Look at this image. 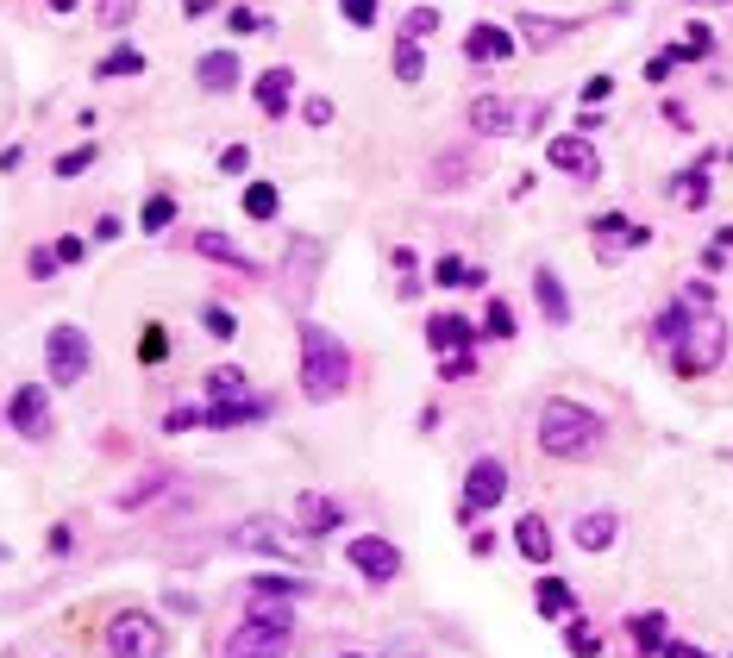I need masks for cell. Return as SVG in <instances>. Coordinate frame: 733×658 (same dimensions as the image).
Masks as SVG:
<instances>
[{
	"mask_svg": "<svg viewBox=\"0 0 733 658\" xmlns=\"http://www.w3.org/2000/svg\"><path fill=\"white\" fill-rule=\"evenodd\" d=\"M539 452L546 458H596L602 452V439H608V420L596 414V408H583V402H571V395H552L546 408H539Z\"/></svg>",
	"mask_w": 733,
	"mask_h": 658,
	"instance_id": "6da1fadb",
	"label": "cell"
},
{
	"mask_svg": "<svg viewBox=\"0 0 733 658\" xmlns=\"http://www.w3.org/2000/svg\"><path fill=\"white\" fill-rule=\"evenodd\" d=\"M351 345L339 339V333H326V326H314L307 320L301 326V395L314 408H326V402H339V395L351 389Z\"/></svg>",
	"mask_w": 733,
	"mask_h": 658,
	"instance_id": "7a4b0ae2",
	"label": "cell"
},
{
	"mask_svg": "<svg viewBox=\"0 0 733 658\" xmlns=\"http://www.w3.org/2000/svg\"><path fill=\"white\" fill-rule=\"evenodd\" d=\"M295 646V608L289 602H245V621L226 633V658H289Z\"/></svg>",
	"mask_w": 733,
	"mask_h": 658,
	"instance_id": "3957f363",
	"label": "cell"
},
{
	"mask_svg": "<svg viewBox=\"0 0 733 658\" xmlns=\"http://www.w3.org/2000/svg\"><path fill=\"white\" fill-rule=\"evenodd\" d=\"M721 358H727V320L715 308H702L690 326H683V339L671 345V370L683 376V383H696V376L721 370Z\"/></svg>",
	"mask_w": 733,
	"mask_h": 658,
	"instance_id": "277c9868",
	"label": "cell"
},
{
	"mask_svg": "<svg viewBox=\"0 0 733 658\" xmlns=\"http://www.w3.org/2000/svg\"><path fill=\"white\" fill-rule=\"evenodd\" d=\"M552 120V101H508V94H477L470 101V132L483 138H527Z\"/></svg>",
	"mask_w": 733,
	"mask_h": 658,
	"instance_id": "5b68a950",
	"label": "cell"
},
{
	"mask_svg": "<svg viewBox=\"0 0 733 658\" xmlns=\"http://www.w3.org/2000/svg\"><path fill=\"white\" fill-rule=\"evenodd\" d=\"M107 652L113 658H163L170 652V627L157 615H145V608H126V615L107 621Z\"/></svg>",
	"mask_w": 733,
	"mask_h": 658,
	"instance_id": "8992f818",
	"label": "cell"
},
{
	"mask_svg": "<svg viewBox=\"0 0 733 658\" xmlns=\"http://www.w3.org/2000/svg\"><path fill=\"white\" fill-rule=\"evenodd\" d=\"M88 364H94V345H88V333L82 326H51L44 333V376H51L57 389H76L82 376H88Z\"/></svg>",
	"mask_w": 733,
	"mask_h": 658,
	"instance_id": "52a82bcc",
	"label": "cell"
},
{
	"mask_svg": "<svg viewBox=\"0 0 733 658\" xmlns=\"http://www.w3.org/2000/svg\"><path fill=\"white\" fill-rule=\"evenodd\" d=\"M345 558H351V571H358L364 583H395L401 577V546L383 539V533H351Z\"/></svg>",
	"mask_w": 733,
	"mask_h": 658,
	"instance_id": "ba28073f",
	"label": "cell"
},
{
	"mask_svg": "<svg viewBox=\"0 0 733 658\" xmlns=\"http://www.w3.org/2000/svg\"><path fill=\"white\" fill-rule=\"evenodd\" d=\"M502 496H508V464L502 458H477V464L464 470V502H458V514H464V521H477V514L495 508Z\"/></svg>",
	"mask_w": 733,
	"mask_h": 658,
	"instance_id": "9c48e42d",
	"label": "cell"
},
{
	"mask_svg": "<svg viewBox=\"0 0 733 658\" xmlns=\"http://www.w3.org/2000/svg\"><path fill=\"white\" fill-rule=\"evenodd\" d=\"M546 163H552L558 176H571V182H596V176H602L596 138H583V132H558L552 145H546Z\"/></svg>",
	"mask_w": 733,
	"mask_h": 658,
	"instance_id": "30bf717a",
	"label": "cell"
},
{
	"mask_svg": "<svg viewBox=\"0 0 733 658\" xmlns=\"http://www.w3.org/2000/svg\"><path fill=\"white\" fill-rule=\"evenodd\" d=\"M232 539H239L245 552H264V558H282V564L307 558V539H295L289 527H276V521H245V527H232Z\"/></svg>",
	"mask_w": 733,
	"mask_h": 658,
	"instance_id": "8fae6325",
	"label": "cell"
},
{
	"mask_svg": "<svg viewBox=\"0 0 733 658\" xmlns=\"http://www.w3.org/2000/svg\"><path fill=\"white\" fill-rule=\"evenodd\" d=\"M7 420H13V433L19 439H51V395H44V383H19L13 389V402H7Z\"/></svg>",
	"mask_w": 733,
	"mask_h": 658,
	"instance_id": "7c38bea8",
	"label": "cell"
},
{
	"mask_svg": "<svg viewBox=\"0 0 733 658\" xmlns=\"http://www.w3.org/2000/svg\"><path fill=\"white\" fill-rule=\"evenodd\" d=\"M188 251L195 257H207V264H226V270H239V276H264V264L245 251V245H232L226 232H214V226H201V232H188Z\"/></svg>",
	"mask_w": 733,
	"mask_h": 658,
	"instance_id": "4fadbf2b",
	"label": "cell"
},
{
	"mask_svg": "<svg viewBox=\"0 0 733 658\" xmlns=\"http://www.w3.org/2000/svg\"><path fill=\"white\" fill-rule=\"evenodd\" d=\"M589 232H596V257H602V264H614V257L640 251V245L652 239V232H646V226H633L627 214H596V226H589Z\"/></svg>",
	"mask_w": 733,
	"mask_h": 658,
	"instance_id": "5bb4252c",
	"label": "cell"
},
{
	"mask_svg": "<svg viewBox=\"0 0 733 658\" xmlns=\"http://www.w3.org/2000/svg\"><path fill=\"white\" fill-rule=\"evenodd\" d=\"M514 51H520V38H514L508 26H489V19H483V26L464 32V57H470V63H508Z\"/></svg>",
	"mask_w": 733,
	"mask_h": 658,
	"instance_id": "9a60e30c",
	"label": "cell"
},
{
	"mask_svg": "<svg viewBox=\"0 0 733 658\" xmlns=\"http://www.w3.org/2000/svg\"><path fill=\"white\" fill-rule=\"evenodd\" d=\"M477 339H483V333H477L464 314H433V320H427V345L439 351V358H458V351H470Z\"/></svg>",
	"mask_w": 733,
	"mask_h": 658,
	"instance_id": "2e32d148",
	"label": "cell"
},
{
	"mask_svg": "<svg viewBox=\"0 0 733 658\" xmlns=\"http://www.w3.org/2000/svg\"><path fill=\"white\" fill-rule=\"evenodd\" d=\"M195 82H201L207 94H232V88L245 82L239 51H207V57H195Z\"/></svg>",
	"mask_w": 733,
	"mask_h": 658,
	"instance_id": "e0dca14e",
	"label": "cell"
},
{
	"mask_svg": "<svg viewBox=\"0 0 733 658\" xmlns=\"http://www.w3.org/2000/svg\"><path fill=\"white\" fill-rule=\"evenodd\" d=\"M333 527H345V508L333 496H320V489L295 496V533H333Z\"/></svg>",
	"mask_w": 733,
	"mask_h": 658,
	"instance_id": "ac0fdd59",
	"label": "cell"
},
{
	"mask_svg": "<svg viewBox=\"0 0 733 658\" xmlns=\"http://www.w3.org/2000/svg\"><path fill=\"white\" fill-rule=\"evenodd\" d=\"M251 101L264 107L270 120H282V113H289V101H295V69H282V63H276V69H264V76L251 82Z\"/></svg>",
	"mask_w": 733,
	"mask_h": 658,
	"instance_id": "d6986e66",
	"label": "cell"
},
{
	"mask_svg": "<svg viewBox=\"0 0 733 658\" xmlns=\"http://www.w3.org/2000/svg\"><path fill=\"white\" fill-rule=\"evenodd\" d=\"M571 539H577L583 552H608L614 539H621V514H614V508H589V514H577Z\"/></svg>",
	"mask_w": 733,
	"mask_h": 658,
	"instance_id": "ffe728a7",
	"label": "cell"
},
{
	"mask_svg": "<svg viewBox=\"0 0 733 658\" xmlns=\"http://www.w3.org/2000/svg\"><path fill=\"white\" fill-rule=\"evenodd\" d=\"M533 301H539V314H546L552 326H571V295H564L558 270H533Z\"/></svg>",
	"mask_w": 733,
	"mask_h": 658,
	"instance_id": "44dd1931",
	"label": "cell"
},
{
	"mask_svg": "<svg viewBox=\"0 0 733 658\" xmlns=\"http://www.w3.org/2000/svg\"><path fill=\"white\" fill-rule=\"evenodd\" d=\"M307 590H314V583H301L295 571H257L251 577V596L257 602H301Z\"/></svg>",
	"mask_w": 733,
	"mask_h": 658,
	"instance_id": "7402d4cb",
	"label": "cell"
},
{
	"mask_svg": "<svg viewBox=\"0 0 733 658\" xmlns=\"http://www.w3.org/2000/svg\"><path fill=\"white\" fill-rule=\"evenodd\" d=\"M571 32H577V19H539V13L520 19V44H527V51H552V44H564Z\"/></svg>",
	"mask_w": 733,
	"mask_h": 658,
	"instance_id": "603a6c76",
	"label": "cell"
},
{
	"mask_svg": "<svg viewBox=\"0 0 733 658\" xmlns=\"http://www.w3.org/2000/svg\"><path fill=\"white\" fill-rule=\"evenodd\" d=\"M514 546H520V558L546 564V558H552V527H546V514H520V521H514Z\"/></svg>",
	"mask_w": 733,
	"mask_h": 658,
	"instance_id": "cb8c5ba5",
	"label": "cell"
},
{
	"mask_svg": "<svg viewBox=\"0 0 733 658\" xmlns=\"http://www.w3.org/2000/svg\"><path fill=\"white\" fill-rule=\"evenodd\" d=\"M627 633H633V646H640L646 658H665V646H671V621L658 615V608H652V615H633Z\"/></svg>",
	"mask_w": 733,
	"mask_h": 658,
	"instance_id": "d4e9b609",
	"label": "cell"
},
{
	"mask_svg": "<svg viewBox=\"0 0 733 658\" xmlns=\"http://www.w3.org/2000/svg\"><path fill=\"white\" fill-rule=\"evenodd\" d=\"M120 76H145V51H138V44H113V51L94 63V82H120Z\"/></svg>",
	"mask_w": 733,
	"mask_h": 658,
	"instance_id": "484cf974",
	"label": "cell"
},
{
	"mask_svg": "<svg viewBox=\"0 0 733 658\" xmlns=\"http://www.w3.org/2000/svg\"><path fill=\"white\" fill-rule=\"evenodd\" d=\"M207 395H214V402H257V395H251V376H245L239 364L207 370Z\"/></svg>",
	"mask_w": 733,
	"mask_h": 658,
	"instance_id": "4316f807",
	"label": "cell"
},
{
	"mask_svg": "<svg viewBox=\"0 0 733 658\" xmlns=\"http://www.w3.org/2000/svg\"><path fill=\"white\" fill-rule=\"evenodd\" d=\"M427 176H433L427 188H464V176H477V157H470V151H445V157H433Z\"/></svg>",
	"mask_w": 733,
	"mask_h": 658,
	"instance_id": "83f0119b",
	"label": "cell"
},
{
	"mask_svg": "<svg viewBox=\"0 0 733 658\" xmlns=\"http://www.w3.org/2000/svg\"><path fill=\"white\" fill-rule=\"evenodd\" d=\"M533 608H539L546 621H558V615H571V608H577V596H571V583H564V577H539Z\"/></svg>",
	"mask_w": 733,
	"mask_h": 658,
	"instance_id": "f1b7e54d",
	"label": "cell"
},
{
	"mask_svg": "<svg viewBox=\"0 0 733 658\" xmlns=\"http://www.w3.org/2000/svg\"><path fill=\"white\" fill-rule=\"evenodd\" d=\"M690 320H696V308H690V301H671V308L652 320V345H658V351H671V345L683 339V326H690Z\"/></svg>",
	"mask_w": 733,
	"mask_h": 658,
	"instance_id": "f546056e",
	"label": "cell"
},
{
	"mask_svg": "<svg viewBox=\"0 0 733 658\" xmlns=\"http://www.w3.org/2000/svg\"><path fill=\"white\" fill-rule=\"evenodd\" d=\"M389 63H395V82H408V88L427 76V51H420L414 38H395V57H389Z\"/></svg>",
	"mask_w": 733,
	"mask_h": 658,
	"instance_id": "4dcf8cb0",
	"label": "cell"
},
{
	"mask_svg": "<svg viewBox=\"0 0 733 658\" xmlns=\"http://www.w3.org/2000/svg\"><path fill=\"white\" fill-rule=\"evenodd\" d=\"M170 226H176V195L157 188V195L145 201V214H138V232H170Z\"/></svg>",
	"mask_w": 733,
	"mask_h": 658,
	"instance_id": "1f68e13d",
	"label": "cell"
},
{
	"mask_svg": "<svg viewBox=\"0 0 733 658\" xmlns=\"http://www.w3.org/2000/svg\"><path fill=\"white\" fill-rule=\"evenodd\" d=\"M239 207L251 220H276V207H282V195H276V182H245V195H239Z\"/></svg>",
	"mask_w": 733,
	"mask_h": 658,
	"instance_id": "d6a6232c",
	"label": "cell"
},
{
	"mask_svg": "<svg viewBox=\"0 0 733 658\" xmlns=\"http://www.w3.org/2000/svg\"><path fill=\"white\" fill-rule=\"evenodd\" d=\"M671 195L683 201V207H708V170L696 163V170H683V176H671Z\"/></svg>",
	"mask_w": 733,
	"mask_h": 658,
	"instance_id": "836d02e7",
	"label": "cell"
},
{
	"mask_svg": "<svg viewBox=\"0 0 733 658\" xmlns=\"http://www.w3.org/2000/svg\"><path fill=\"white\" fill-rule=\"evenodd\" d=\"M395 32H401V38H414V44H427V38L439 32V7H408Z\"/></svg>",
	"mask_w": 733,
	"mask_h": 658,
	"instance_id": "e575fe53",
	"label": "cell"
},
{
	"mask_svg": "<svg viewBox=\"0 0 733 658\" xmlns=\"http://www.w3.org/2000/svg\"><path fill=\"white\" fill-rule=\"evenodd\" d=\"M163 358H170V326L151 320L145 333H138V364H163Z\"/></svg>",
	"mask_w": 733,
	"mask_h": 658,
	"instance_id": "d590c367",
	"label": "cell"
},
{
	"mask_svg": "<svg viewBox=\"0 0 733 658\" xmlns=\"http://www.w3.org/2000/svg\"><path fill=\"white\" fill-rule=\"evenodd\" d=\"M483 339H514V308H508L502 295L483 308Z\"/></svg>",
	"mask_w": 733,
	"mask_h": 658,
	"instance_id": "8d00e7d4",
	"label": "cell"
},
{
	"mask_svg": "<svg viewBox=\"0 0 733 658\" xmlns=\"http://www.w3.org/2000/svg\"><path fill=\"white\" fill-rule=\"evenodd\" d=\"M132 13H138V0H94V19H101L107 32H126Z\"/></svg>",
	"mask_w": 733,
	"mask_h": 658,
	"instance_id": "74e56055",
	"label": "cell"
},
{
	"mask_svg": "<svg viewBox=\"0 0 733 658\" xmlns=\"http://www.w3.org/2000/svg\"><path fill=\"white\" fill-rule=\"evenodd\" d=\"M201 326H207V339H239V320H232L226 308H220V301H207V308H201Z\"/></svg>",
	"mask_w": 733,
	"mask_h": 658,
	"instance_id": "f35d334b",
	"label": "cell"
},
{
	"mask_svg": "<svg viewBox=\"0 0 733 658\" xmlns=\"http://www.w3.org/2000/svg\"><path fill=\"white\" fill-rule=\"evenodd\" d=\"M94 157H101V145H94V138H88V145H76V151H63V157H57V176L69 182V176H82V170H94Z\"/></svg>",
	"mask_w": 733,
	"mask_h": 658,
	"instance_id": "ab89813d",
	"label": "cell"
},
{
	"mask_svg": "<svg viewBox=\"0 0 733 658\" xmlns=\"http://www.w3.org/2000/svg\"><path fill=\"white\" fill-rule=\"evenodd\" d=\"M564 646H571L577 658H596V652H602V633L589 627V621H571V633H564Z\"/></svg>",
	"mask_w": 733,
	"mask_h": 658,
	"instance_id": "60d3db41",
	"label": "cell"
},
{
	"mask_svg": "<svg viewBox=\"0 0 733 658\" xmlns=\"http://www.w3.org/2000/svg\"><path fill=\"white\" fill-rule=\"evenodd\" d=\"M464 276H470V264H464V257H452V251L433 264V282H439V289H464Z\"/></svg>",
	"mask_w": 733,
	"mask_h": 658,
	"instance_id": "b9f144b4",
	"label": "cell"
},
{
	"mask_svg": "<svg viewBox=\"0 0 733 658\" xmlns=\"http://www.w3.org/2000/svg\"><path fill=\"white\" fill-rule=\"evenodd\" d=\"M708 51H715V32H708V26H690V38L677 44V63H696V57H708Z\"/></svg>",
	"mask_w": 733,
	"mask_h": 658,
	"instance_id": "7bdbcfd3",
	"label": "cell"
},
{
	"mask_svg": "<svg viewBox=\"0 0 733 658\" xmlns=\"http://www.w3.org/2000/svg\"><path fill=\"white\" fill-rule=\"evenodd\" d=\"M301 120L314 126V132H320V126H333V101H326V94H307V101H301Z\"/></svg>",
	"mask_w": 733,
	"mask_h": 658,
	"instance_id": "ee69618b",
	"label": "cell"
},
{
	"mask_svg": "<svg viewBox=\"0 0 733 658\" xmlns=\"http://www.w3.org/2000/svg\"><path fill=\"white\" fill-rule=\"evenodd\" d=\"M339 13H345L358 32H370V26H376V0H339Z\"/></svg>",
	"mask_w": 733,
	"mask_h": 658,
	"instance_id": "f6af8a7d",
	"label": "cell"
},
{
	"mask_svg": "<svg viewBox=\"0 0 733 658\" xmlns=\"http://www.w3.org/2000/svg\"><path fill=\"white\" fill-rule=\"evenodd\" d=\"M220 170L226 176H251V145H226L220 151Z\"/></svg>",
	"mask_w": 733,
	"mask_h": 658,
	"instance_id": "bcb514c9",
	"label": "cell"
},
{
	"mask_svg": "<svg viewBox=\"0 0 733 658\" xmlns=\"http://www.w3.org/2000/svg\"><path fill=\"white\" fill-rule=\"evenodd\" d=\"M51 251H57V264H82V257H88V239H82V232H69V239H57Z\"/></svg>",
	"mask_w": 733,
	"mask_h": 658,
	"instance_id": "7dc6e473",
	"label": "cell"
},
{
	"mask_svg": "<svg viewBox=\"0 0 733 658\" xmlns=\"http://www.w3.org/2000/svg\"><path fill=\"white\" fill-rule=\"evenodd\" d=\"M26 270H32V276H38V282H51V276H57V270H63V264H57V251H44V245H38V251H32V257H26Z\"/></svg>",
	"mask_w": 733,
	"mask_h": 658,
	"instance_id": "c3c4849f",
	"label": "cell"
},
{
	"mask_svg": "<svg viewBox=\"0 0 733 658\" xmlns=\"http://www.w3.org/2000/svg\"><path fill=\"white\" fill-rule=\"evenodd\" d=\"M477 370V358H470V351H458V358H439V376L445 383H458V376H470Z\"/></svg>",
	"mask_w": 733,
	"mask_h": 658,
	"instance_id": "681fc988",
	"label": "cell"
},
{
	"mask_svg": "<svg viewBox=\"0 0 733 658\" xmlns=\"http://www.w3.org/2000/svg\"><path fill=\"white\" fill-rule=\"evenodd\" d=\"M608 94H614V76H589L583 82V107H602Z\"/></svg>",
	"mask_w": 733,
	"mask_h": 658,
	"instance_id": "f907efd6",
	"label": "cell"
},
{
	"mask_svg": "<svg viewBox=\"0 0 733 658\" xmlns=\"http://www.w3.org/2000/svg\"><path fill=\"white\" fill-rule=\"evenodd\" d=\"M226 26H232V32H245V38H251V32H264V19H257L251 7H232V13H226Z\"/></svg>",
	"mask_w": 733,
	"mask_h": 658,
	"instance_id": "816d5d0a",
	"label": "cell"
},
{
	"mask_svg": "<svg viewBox=\"0 0 733 658\" xmlns=\"http://www.w3.org/2000/svg\"><path fill=\"white\" fill-rule=\"evenodd\" d=\"M44 546H51V552L63 558L69 546H76V527H69V521H57V527H51V539H44Z\"/></svg>",
	"mask_w": 733,
	"mask_h": 658,
	"instance_id": "f5cc1de1",
	"label": "cell"
},
{
	"mask_svg": "<svg viewBox=\"0 0 733 658\" xmlns=\"http://www.w3.org/2000/svg\"><path fill=\"white\" fill-rule=\"evenodd\" d=\"M671 69H677V51H658V57L646 63V82H665V76H671Z\"/></svg>",
	"mask_w": 733,
	"mask_h": 658,
	"instance_id": "db71d44e",
	"label": "cell"
},
{
	"mask_svg": "<svg viewBox=\"0 0 733 658\" xmlns=\"http://www.w3.org/2000/svg\"><path fill=\"white\" fill-rule=\"evenodd\" d=\"M683 301H690V308H715V282H690Z\"/></svg>",
	"mask_w": 733,
	"mask_h": 658,
	"instance_id": "11a10c76",
	"label": "cell"
},
{
	"mask_svg": "<svg viewBox=\"0 0 733 658\" xmlns=\"http://www.w3.org/2000/svg\"><path fill=\"white\" fill-rule=\"evenodd\" d=\"M120 232H126L120 220H113V214H101V220H94V245H113V239H120Z\"/></svg>",
	"mask_w": 733,
	"mask_h": 658,
	"instance_id": "9f6ffc18",
	"label": "cell"
},
{
	"mask_svg": "<svg viewBox=\"0 0 733 658\" xmlns=\"http://www.w3.org/2000/svg\"><path fill=\"white\" fill-rule=\"evenodd\" d=\"M182 13H188V19H201V13H214V0H182Z\"/></svg>",
	"mask_w": 733,
	"mask_h": 658,
	"instance_id": "6f0895ef",
	"label": "cell"
},
{
	"mask_svg": "<svg viewBox=\"0 0 733 658\" xmlns=\"http://www.w3.org/2000/svg\"><path fill=\"white\" fill-rule=\"evenodd\" d=\"M51 7H57V13H76V7H82V0H51Z\"/></svg>",
	"mask_w": 733,
	"mask_h": 658,
	"instance_id": "680465c9",
	"label": "cell"
},
{
	"mask_svg": "<svg viewBox=\"0 0 733 658\" xmlns=\"http://www.w3.org/2000/svg\"><path fill=\"white\" fill-rule=\"evenodd\" d=\"M702 7H727V0H702Z\"/></svg>",
	"mask_w": 733,
	"mask_h": 658,
	"instance_id": "91938a15",
	"label": "cell"
},
{
	"mask_svg": "<svg viewBox=\"0 0 733 658\" xmlns=\"http://www.w3.org/2000/svg\"><path fill=\"white\" fill-rule=\"evenodd\" d=\"M339 658H364V652H339Z\"/></svg>",
	"mask_w": 733,
	"mask_h": 658,
	"instance_id": "94428289",
	"label": "cell"
},
{
	"mask_svg": "<svg viewBox=\"0 0 733 658\" xmlns=\"http://www.w3.org/2000/svg\"><path fill=\"white\" fill-rule=\"evenodd\" d=\"M0 558H7V546H0Z\"/></svg>",
	"mask_w": 733,
	"mask_h": 658,
	"instance_id": "6125c7cd",
	"label": "cell"
}]
</instances>
